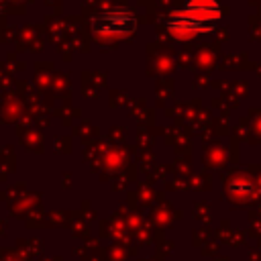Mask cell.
Listing matches in <instances>:
<instances>
[{
  "label": "cell",
  "mask_w": 261,
  "mask_h": 261,
  "mask_svg": "<svg viewBox=\"0 0 261 261\" xmlns=\"http://www.w3.org/2000/svg\"><path fill=\"white\" fill-rule=\"evenodd\" d=\"M92 33L100 39H122L130 37L137 29V14L130 8L112 6L92 16Z\"/></svg>",
  "instance_id": "1"
},
{
  "label": "cell",
  "mask_w": 261,
  "mask_h": 261,
  "mask_svg": "<svg viewBox=\"0 0 261 261\" xmlns=\"http://www.w3.org/2000/svg\"><path fill=\"white\" fill-rule=\"evenodd\" d=\"M167 31L179 39V41H186V39H194L196 35H202V33H210L214 29V24L210 22H202L194 16H190L184 8L181 10H173L169 16H167Z\"/></svg>",
  "instance_id": "2"
},
{
  "label": "cell",
  "mask_w": 261,
  "mask_h": 261,
  "mask_svg": "<svg viewBox=\"0 0 261 261\" xmlns=\"http://www.w3.org/2000/svg\"><path fill=\"white\" fill-rule=\"evenodd\" d=\"M184 10L190 16H194L202 22H210V24H214L220 18V6L216 0H188Z\"/></svg>",
  "instance_id": "3"
},
{
  "label": "cell",
  "mask_w": 261,
  "mask_h": 261,
  "mask_svg": "<svg viewBox=\"0 0 261 261\" xmlns=\"http://www.w3.org/2000/svg\"><path fill=\"white\" fill-rule=\"evenodd\" d=\"M228 196L232 200H239V202H249L257 196V186L253 184L251 177L239 175L228 184Z\"/></svg>",
  "instance_id": "4"
}]
</instances>
